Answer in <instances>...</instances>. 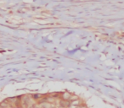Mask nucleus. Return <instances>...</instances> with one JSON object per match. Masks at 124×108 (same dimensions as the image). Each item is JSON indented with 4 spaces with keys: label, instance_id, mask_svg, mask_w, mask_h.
<instances>
[{
    "label": "nucleus",
    "instance_id": "nucleus-1",
    "mask_svg": "<svg viewBox=\"0 0 124 108\" xmlns=\"http://www.w3.org/2000/svg\"><path fill=\"white\" fill-rule=\"evenodd\" d=\"M30 100H31V99H30L29 96H25L24 99H22V106H27V107L30 103Z\"/></svg>",
    "mask_w": 124,
    "mask_h": 108
},
{
    "label": "nucleus",
    "instance_id": "nucleus-2",
    "mask_svg": "<svg viewBox=\"0 0 124 108\" xmlns=\"http://www.w3.org/2000/svg\"><path fill=\"white\" fill-rule=\"evenodd\" d=\"M9 105V100H4L0 103V108H6Z\"/></svg>",
    "mask_w": 124,
    "mask_h": 108
},
{
    "label": "nucleus",
    "instance_id": "nucleus-3",
    "mask_svg": "<svg viewBox=\"0 0 124 108\" xmlns=\"http://www.w3.org/2000/svg\"><path fill=\"white\" fill-rule=\"evenodd\" d=\"M42 95L41 94H34V95H31V98H32L34 100H39L42 98Z\"/></svg>",
    "mask_w": 124,
    "mask_h": 108
},
{
    "label": "nucleus",
    "instance_id": "nucleus-4",
    "mask_svg": "<svg viewBox=\"0 0 124 108\" xmlns=\"http://www.w3.org/2000/svg\"><path fill=\"white\" fill-rule=\"evenodd\" d=\"M49 101V97H43L41 98L39 100H38V104H44V103H46V102Z\"/></svg>",
    "mask_w": 124,
    "mask_h": 108
},
{
    "label": "nucleus",
    "instance_id": "nucleus-5",
    "mask_svg": "<svg viewBox=\"0 0 124 108\" xmlns=\"http://www.w3.org/2000/svg\"><path fill=\"white\" fill-rule=\"evenodd\" d=\"M60 106L61 108H65L66 107V100H64L63 99L60 100Z\"/></svg>",
    "mask_w": 124,
    "mask_h": 108
},
{
    "label": "nucleus",
    "instance_id": "nucleus-6",
    "mask_svg": "<svg viewBox=\"0 0 124 108\" xmlns=\"http://www.w3.org/2000/svg\"><path fill=\"white\" fill-rule=\"evenodd\" d=\"M71 106V101L70 100H66V107H70Z\"/></svg>",
    "mask_w": 124,
    "mask_h": 108
},
{
    "label": "nucleus",
    "instance_id": "nucleus-7",
    "mask_svg": "<svg viewBox=\"0 0 124 108\" xmlns=\"http://www.w3.org/2000/svg\"><path fill=\"white\" fill-rule=\"evenodd\" d=\"M40 108H47V107H46V106H42Z\"/></svg>",
    "mask_w": 124,
    "mask_h": 108
}]
</instances>
